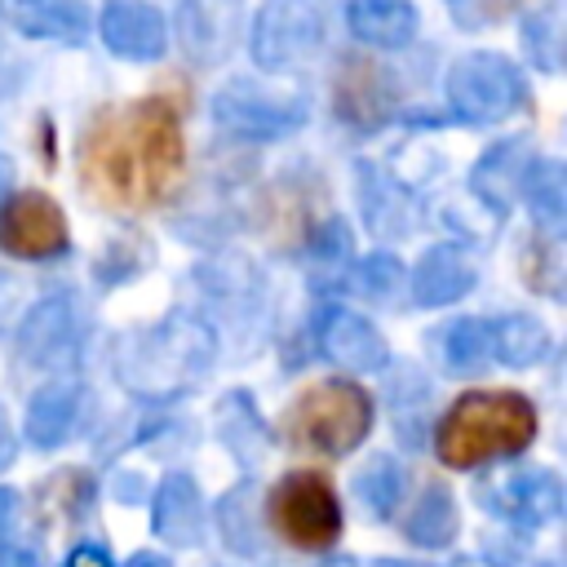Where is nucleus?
Returning <instances> with one entry per match:
<instances>
[{"label":"nucleus","mask_w":567,"mask_h":567,"mask_svg":"<svg viewBox=\"0 0 567 567\" xmlns=\"http://www.w3.org/2000/svg\"><path fill=\"white\" fill-rule=\"evenodd\" d=\"M447 9L461 27H487L505 13V0H447Z\"/></svg>","instance_id":"cd10ccee"},{"label":"nucleus","mask_w":567,"mask_h":567,"mask_svg":"<svg viewBox=\"0 0 567 567\" xmlns=\"http://www.w3.org/2000/svg\"><path fill=\"white\" fill-rule=\"evenodd\" d=\"M532 164H536V159L527 155L523 137H509V142H501V146H492V151L483 155V164L474 168V186H478L483 199L501 213V208L514 199V190L527 182Z\"/></svg>","instance_id":"6ab92c4d"},{"label":"nucleus","mask_w":567,"mask_h":567,"mask_svg":"<svg viewBox=\"0 0 567 567\" xmlns=\"http://www.w3.org/2000/svg\"><path fill=\"white\" fill-rule=\"evenodd\" d=\"M447 102L470 124H496L527 102L523 71L501 53H465L447 71Z\"/></svg>","instance_id":"423d86ee"},{"label":"nucleus","mask_w":567,"mask_h":567,"mask_svg":"<svg viewBox=\"0 0 567 567\" xmlns=\"http://www.w3.org/2000/svg\"><path fill=\"white\" fill-rule=\"evenodd\" d=\"M13 461V430H9V421H4V412H0V470Z\"/></svg>","instance_id":"c756f323"},{"label":"nucleus","mask_w":567,"mask_h":567,"mask_svg":"<svg viewBox=\"0 0 567 567\" xmlns=\"http://www.w3.org/2000/svg\"><path fill=\"white\" fill-rule=\"evenodd\" d=\"M523 44L540 71L563 66V4H545L523 22Z\"/></svg>","instance_id":"b1692460"},{"label":"nucleus","mask_w":567,"mask_h":567,"mask_svg":"<svg viewBox=\"0 0 567 567\" xmlns=\"http://www.w3.org/2000/svg\"><path fill=\"white\" fill-rule=\"evenodd\" d=\"M155 532L173 545H195L199 532H204V501H199V487L186 478V474H173L159 483V496H155Z\"/></svg>","instance_id":"a211bd4d"},{"label":"nucleus","mask_w":567,"mask_h":567,"mask_svg":"<svg viewBox=\"0 0 567 567\" xmlns=\"http://www.w3.org/2000/svg\"><path fill=\"white\" fill-rule=\"evenodd\" d=\"M66 567H115V563H111V554L102 545H75Z\"/></svg>","instance_id":"c85d7f7f"},{"label":"nucleus","mask_w":567,"mask_h":567,"mask_svg":"<svg viewBox=\"0 0 567 567\" xmlns=\"http://www.w3.org/2000/svg\"><path fill=\"white\" fill-rule=\"evenodd\" d=\"M372 425V399L354 381H319L310 385L288 416V434L297 447L346 456L354 443H363Z\"/></svg>","instance_id":"20e7f679"},{"label":"nucleus","mask_w":567,"mask_h":567,"mask_svg":"<svg viewBox=\"0 0 567 567\" xmlns=\"http://www.w3.org/2000/svg\"><path fill=\"white\" fill-rule=\"evenodd\" d=\"M208 363H213V332L199 319H182V315L146 332H128L115 354L120 381L151 399L182 394L208 372Z\"/></svg>","instance_id":"7ed1b4c3"},{"label":"nucleus","mask_w":567,"mask_h":567,"mask_svg":"<svg viewBox=\"0 0 567 567\" xmlns=\"http://www.w3.org/2000/svg\"><path fill=\"white\" fill-rule=\"evenodd\" d=\"M80 412H84V390L75 381H53V385L35 390V399L27 408V439L35 447H58L71 439Z\"/></svg>","instance_id":"dca6fc26"},{"label":"nucleus","mask_w":567,"mask_h":567,"mask_svg":"<svg viewBox=\"0 0 567 567\" xmlns=\"http://www.w3.org/2000/svg\"><path fill=\"white\" fill-rule=\"evenodd\" d=\"M346 22L354 40L377 44V49H403L416 35V9L412 0H350Z\"/></svg>","instance_id":"f3484780"},{"label":"nucleus","mask_w":567,"mask_h":567,"mask_svg":"<svg viewBox=\"0 0 567 567\" xmlns=\"http://www.w3.org/2000/svg\"><path fill=\"white\" fill-rule=\"evenodd\" d=\"M102 40L111 53L128 62H155L168 49V27L155 4L142 0H111L102 9Z\"/></svg>","instance_id":"9b49d317"},{"label":"nucleus","mask_w":567,"mask_h":567,"mask_svg":"<svg viewBox=\"0 0 567 567\" xmlns=\"http://www.w3.org/2000/svg\"><path fill=\"white\" fill-rule=\"evenodd\" d=\"M266 518L288 545L310 549V554L328 549L341 536V505H337L332 483L319 470L284 474L266 496Z\"/></svg>","instance_id":"39448f33"},{"label":"nucleus","mask_w":567,"mask_h":567,"mask_svg":"<svg viewBox=\"0 0 567 567\" xmlns=\"http://www.w3.org/2000/svg\"><path fill=\"white\" fill-rule=\"evenodd\" d=\"M80 173L93 199L111 208H146L168 195L182 173V124L159 97L102 111L80 146Z\"/></svg>","instance_id":"f257e3e1"},{"label":"nucleus","mask_w":567,"mask_h":567,"mask_svg":"<svg viewBox=\"0 0 567 567\" xmlns=\"http://www.w3.org/2000/svg\"><path fill=\"white\" fill-rule=\"evenodd\" d=\"M536 439V408L514 390L461 394L439 421L434 447L452 470H474L496 456H514Z\"/></svg>","instance_id":"f03ea898"},{"label":"nucleus","mask_w":567,"mask_h":567,"mask_svg":"<svg viewBox=\"0 0 567 567\" xmlns=\"http://www.w3.org/2000/svg\"><path fill=\"white\" fill-rule=\"evenodd\" d=\"M315 337H319V350H323L332 363L350 368V372H377V368H385V359H390L381 332H377L368 319H359V315H350V310H341V306H328V310L319 315Z\"/></svg>","instance_id":"f8f14e48"},{"label":"nucleus","mask_w":567,"mask_h":567,"mask_svg":"<svg viewBox=\"0 0 567 567\" xmlns=\"http://www.w3.org/2000/svg\"><path fill=\"white\" fill-rule=\"evenodd\" d=\"M487 501L501 518H509L518 527H545L563 509V483L549 470H518V474H505L487 492Z\"/></svg>","instance_id":"ddd939ff"},{"label":"nucleus","mask_w":567,"mask_h":567,"mask_svg":"<svg viewBox=\"0 0 567 567\" xmlns=\"http://www.w3.org/2000/svg\"><path fill=\"white\" fill-rule=\"evenodd\" d=\"M443 359L452 372H478L492 363V337H487V319H456L443 332Z\"/></svg>","instance_id":"5701e85b"},{"label":"nucleus","mask_w":567,"mask_h":567,"mask_svg":"<svg viewBox=\"0 0 567 567\" xmlns=\"http://www.w3.org/2000/svg\"><path fill=\"white\" fill-rule=\"evenodd\" d=\"M487 337H492V359H501L509 368H527L549 354V332L527 315L487 319Z\"/></svg>","instance_id":"aec40b11"},{"label":"nucleus","mask_w":567,"mask_h":567,"mask_svg":"<svg viewBox=\"0 0 567 567\" xmlns=\"http://www.w3.org/2000/svg\"><path fill=\"white\" fill-rule=\"evenodd\" d=\"M474 288V261L456 244H434L416 261L412 275V297L421 306H452Z\"/></svg>","instance_id":"4468645a"},{"label":"nucleus","mask_w":567,"mask_h":567,"mask_svg":"<svg viewBox=\"0 0 567 567\" xmlns=\"http://www.w3.org/2000/svg\"><path fill=\"white\" fill-rule=\"evenodd\" d=\"M527 199H532V213L545 230H558L563 226V213H567V199H563V168L558 164H532L527 182H523Z\"/></svg>","instance_id":"393cba45"},{"label":"nucleus","mask_w":567,"mask_h":567,"mask_svg":"<svg viewBox=\"0 0 567 567\" xmlns=\"http://www.w3.org/2000/svg\"><path fill=\"white\" fill-rule=\"evenodd\" d=\"M354 279H359V292H368V297H377V301H390V297L399 292V284H403V270H399V261H394L390 252H377V257L359 261Z\"/></svg>","instance_id":"bb28decb"},{"label":"nucleus","mask_w":567,"mask_h":567,"mask_svg":"<svg viewBox=\"0 0 567 567\" xmlns=\"http://www.w3.org/2000/svg\"><path fill=\"white\" fill-rule=\"evenodd\" d=\"M456 523H461V518H456L452 492H447L443 483H430V487L421 492L416 509L408 514V536H412L416 545H425V549H439V545H452Z\"/></svg>","instance_id":"4be33fe9"},{"label":"nucleus","mask_w":567,"mask_h":567,"mask_svg":"<svg viewBox=\"0 0 567 567\" xmlns=\"http://www.w3.org/2000/svg\"><path fill=\"white\" fill-rule=\"evenodd\" d=\"M9 518H13V492H9V487H0V532L9 527Z\"/></svg>","instance_id":"2f4dec72"},{"label":"nucleus","mask_w":567,"mask_h":567,"mask_svg":"<svg viewBox=\"0 0 567 567\" xmlns=\"http://www.w3.org/2000/svg\"><path fill=\"white\" fill-rule=\"evenodd\" d=\"M323 40V22L306 0H266L252 22V58L261 71H284L310 58Z\"/></svg>","instance_id":"6e6552de"},{"label":"nucleus","mask_w":567,"mask_h":567,"mask_svg":"<svg viewBox=\"0 0 567 567\" xmlns=\"http://www.w3.org/2000/svg\"><path fill=\"white\" fill-rule=\"evenodd\" d=\"M0 248L9 257L49 261L66 248V217L44 190H18L0 208Z\"/></svg>","instance_id":"1a4fd4ad"},{"label":"nucleus","mask_w":567,"mask_h":567,"mask_svg":"<svg viewBox=\"0 0 567 567\" xmlns=\"http://www.w3.org/2000/svg\"><path fill=\"white\" fill-rule=\"evenodd\" d=\"M213 120L230 137L270 142V137L292 133L306 120V106L301 97H284V89H270L261 80H235L213 93Z\"/></svg>","instance_id":"0eeeda50"},{"label":"nucleus","mask_w":567,"mask_h":567,"mask_svg":"<svg viewBox=\"0 0 567 567\" xmlns=\"http://www.w3.org/2000/svg\"><path fill=\"white\" fill-rule=\"evenodd\" d=\"M390 97H394V84L377 62L354 58V62L341 66V75H337V111L346 120L372 128V124H381L390 115Z\"/></svg>","instance_id":"2eb2a0df"},{"label":"nucleus","mask_w":567,"mask_h":567,"mask_svg":"<svg viewBox=\"0 0 567 567\" xmlns=\"http://www.w3.org/2000/svg\"><path fill=\"white\" fill-rule=\"evenodd\" d=\"M124 567H173V563H168L164 554H133Z\"/></svg>","instance_id":"7c9ffc66"},{"label":"nucleus","mask_w":567,"mask_h":567,"mask_svg":"<svg viewBox=\"0 0 567 567\" xmlns=\"http://www.w3.org/2000/svg\"><path fill=\"white\" fill-rule=\"evenodd\" d=\"M18 350L27 363L35 368H66L75 363V350H80V319H75V306L66 297H49L40 301L22 332H18Z\"/></svg>","instance_id":"9d476101"},{"label":"nucleus","mask_w":567,"mask_h":567,"mask_svg":"<svg viewBox=\"0 0 567 567\" xmlns=\"http://www.w3.org/2000/svg\"><path fill=\"white\" fill-rule=\"evenodd\" d=\"M0 182H4V168H0Z\"/></svg>","instance_id":"473e14b6"},{"label":"nucleus","mask_w":567,"mask_h":567,"mask_svg":"<svg viewBox=\"0 0 567 567\" xmlns=\"http://www.w3.org/2000/svg\"><path fill=\"white\" fill-rule=\"evenodd\" d=\"M359 501L372 509V514H390L399 505V492H403V470L390 461V456H377L363 465L359 483H354Z\"/></svg>","instance_id":"a878e982"},{"label":"nucleus","mask_w":567,"mask_h":567,"mask_svg":"<svg viewBox=\"0 0 567 567\" xmlns=\"http://www.w3.org/2000/svg\"><path fill=\"white\" fill-rule=\"evenodd\" d=\"M18 27L27 35H49V40H84L89 31V9L84 0H22L18 4Z\"/></svg>","instance_id":"412c9836"}]
</instances>
